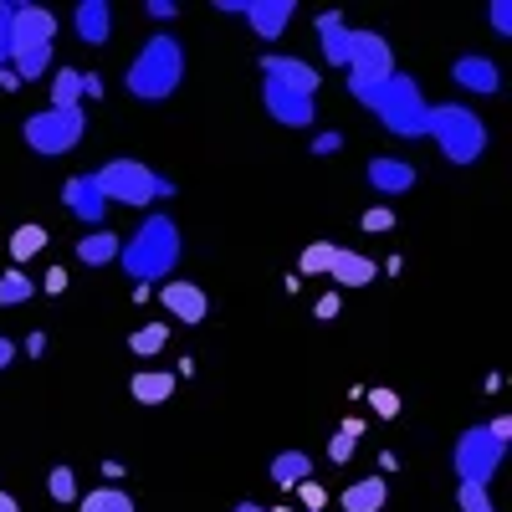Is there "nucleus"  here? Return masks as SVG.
I'll use <instances>...</instances> for the list:
<instances>
[{"label": "nucleus", "instance_id": "6ab92c4d", "mask_svg": "<svg viewBox=\"0 0 512 512\" xmlns=\"http://www.w3.org/2000/svg\"><path fill=\"white\" fill-rule=\"evenodd\" d=\"M72 21H77V36L88 41V47H108V36H113V6L108 0H82L72 11Z\"/></svg>", "mask_w": 512, "mask_h": 512}, {"label": "nucleus", "instance_id": "e433bc0d", "mask_svg": "<svg viewBox=\"0 0 512 512\" xmlns=\"http://www.w3.org/2000/svg\"><path fill=\"white\" fill-rule=\"evenodd\" d=\"M338 149H344V134H333V128L313 139V154H318V159H328V154H338Z\"/></svg>", "mask_w": 512, "mask_h": 512}, {"label": "nucleus", "instance_id": "aec40b11", "mask_svg": "<svg viewBox=\"0 0 512 512\" xmlns=\"http://www.w3.org/2000/svg\"><path fill=\"white\" fill-rule=\"evenodd\" d=\"M344 512H384V502H390V482L384 477H359L344 487Z\"/></svg>", "mask_w": 512, "mask_h": 512}, {"label": "nucleus", "instance_id": "0eeeda50", "mask_svg": "<svg viewBox=\"0 0 512 512\" xmlns=\"http://www.w3.org/2000/svg\"><path fill=\"white\" fill-rule=\"evenodd\" d=\"M82 134H88V113H82V108H52V103H47V108L26 113V123H21L26 149L41 154V159L72 154V149L82 144Z\"/></svg>", "mask_w": 512, "mask_h": 512}, {"label": "nucleus", "instance_id": "473e14b6", "mask_svg": "<svg viewBox=\"0 0 512 512\" xmlns=\"http://www.w3.org/2000/svg\"><path fill=\"white\" fill-rule=\"evenodd\" d=\"M359 226H364V231H374V236H384V231H395V210H390V205H369Z\"/></svg>", "mask_w": 512, "mask_h": 512}, {"label": "nucleus", "instance_id": "cd10ccee", "mask_svg": "<svg viewBox=\"0 0 512 512\" xmlns=\"http://www.w3.org/2000/svg\"><path fill=\"white\" fill-rule=\"evenodd\" d=\"M52 108H82V72L77 67L52 72Z\"/></svg>", "mask_w": 512, "mask_h": 512}, {"label": "nucleus", "instance_id": "2eb2a0df", "mask_svg": "<svg viewBox=\"0 0 512 512\" xmlns=\"http://www.w3.org/2000/svg\"><path fill=\"white\" fill-rule=\"evenodd\" d=\"M369 190L374 195H405L420 175H415V164L410 159H395V154H379V159H369Z\"/></svg>", "mask_w": 512, "mask_h": 512}, {"label": "nucleus", "instance_id": "f8f14e48", "mask_svg": "<svg viewBox=\"0 0 512 512\" xmlns=\"http://www.w3.org/2000/svg\"><path fill=\"white\" fill-rule=\"evenodd\" d=\"M62 205L72 210V216H77L82 226H93V231H103V216H108V200H103V190H98V180H93V175H72V180L62 185Z\"/></svg>", "mask_w": 512, "mask_h": 512}, {"label": "nucleus", "instance_id": "79ce46f5", "mask_svg": "<svg viewBox=\"0 0 512 512\" xmlns=\"http://www.w3.org/2000/svg\"><path fill=\"white\" fill-rule=\"evenodd\" d=\"M82 98H103V77L98 72H82Z\"/></svg>", "mask_w": 512, "mask_h": 512}, {"label": "nucleus", "instance_id": "c85d7f7f", "mask_svg": "<svg viewBox=\"0 0 512 512\" xmlns=\"http://www.w3.org/2000/svg\"><path fill=\"white\" fill-rule=\"evenodd\" d=\"M333 241H313L303 246V256H297V267H303V277H328V262H333Z\"/></svg>", "mask_w": 512, "mask_h": 512}, {"label": "nucleus", "instance_id": "9b49d317", "mask_svg": "<svg viewBox=\"0 0 512 512\" xmlns=\"http://www.w3.org/2000/svg\"><path fill=\"white\" fill-rule=\"evenodd\" d=\"M159 303L169 318H180V323H205L210 318V297L200 282L190 277H175V282H159Z\"/></svg>", "mask_w": 512, "mask_h": 512}, {"label": "nucleus", "instance_id": "58836bf2", "mask_svg": "<svg viewBox=\"0 0 512 512\" xmlns=\"http://www.w3.org/2000/svg\"><path fill=\"white\" fill-rule=\"evenodd\" d=\"M41 292L62 297V292H67V267H47V277H41Z\"/></svg>", "mask_w": 512, "mask_h": 512}, {"label": "nucleus", "instance_id": "09e8293b", "mask_svg": "<svg viewBox=\"0 0 512 512\" xmlns=\"http://www.w3.org/2000/svg\"><path fill=\"white\" fill-rule=\"evenodd\" d=\"M0 512H21V502H16L11 492H0Z\"/></svg>", "mask_w": 512, "mask_h": 512}, {"label": "nucleus", "instance_id": "7c9ffc66", "mask_svg": "<svg viewBox=\"0 0 512 512\" xmlns=\"http://www.w3.org/2000/svg\"><path fill=\"white\" fill-rule=\"evenodd\" d=\"M456 507H461V512H497L492 487H472V482H461V487H456Z\"/></svg>", "mask_w": 512, "mask_h": 512}, {"label": "nucleus", "instance_id": "ddd939ff", "mask_svg": "<svg viewBox=\"0 0 512 512\" xmlns=\"http://www.w3.org/2000/svg\"><path fill=\"white\" fill-rule=\"evenodd\" d=\"M241 16L251 21V31L262 36V41H277L292 26L297 6H292V0H241Z\"/></svg>", "mask_w": 512, "mask_h": 512}, {"label": "nucleus", "instance_id": "de8ad7c7", "mask_svg": "<svg viewBox=\"0 0 512 512\" xmlns=\"http://www.w3.org/2000/svg\"><path fill=\"white\" fill-rule=\"evenodd\" d=\"M16 359V344H11V338H0V369H6Z\"/></svg>", "mask_w": 512, "mask_h": 512}, {"label": "nucleus", "instance_id": "37998d69", "mask_svg": "<svg viewBox=\"0 0 512 512\" xmlns=\"http://www.w3.org/2000/svg\"><path fill=\"white\" fill-rule=\"evenodd\" d=\"M169 195H175V180H169V175H154V200H169Z\"/></svg>", "mask_w": 512, "mask_h": 512}, {"label": "nucleus", "instance_id": "20e7f679", "mask_svg": "<svg viewBox=\"0 0 512 512\" xmlns=\"http://www.w3.org/2000/svg\"><path fill=\"white\" fill-rule=\"evenodd\" d=\"M507 446H512V420L497 415L487 425H472V431H461L456 451H451V466H456V477L461 482H472V487H487L497 477V466L507 461Z\"/></svg>", "mask_w": 512, "mask_h": 512}, {"label": "nucleus", "instance_id": "bb28decb", "mask_svg": "<svg viewBox=\"0 0 512 512\" xmlns=\"http://www.w3.org/2000/svg\"><path fill=\"white\" fill-rule=\"evenodd\" d=\"M31 297H36V277H26L21 267L0 272V308H21V303H31Z\"/></svg>", "mask_w": 512, "mask_h": 512}, {"label": "nucleus", "instance_id": "6e6552de", "mask_svg": "<svg viewBox=\"0 0 512 512\" xmlns=\"http://www.w3.org/2000/svg\"><path fill=\"white\" fill-rule=\"evenodd\" d=\"M344 72H349V93L369 108V98L395 77L390 41H384L379 31H354V41H349V67H344Z\"/></svg>", "mask_w": 512, "mask_h": 512}, {"label": "nucleus", "instance_id": "f257e3e1", "mask_svg": "<svg viewBox=\"0 0 512 512\" xmlns=\"http://www.w3.org/2000/svg\"><path fill=\"white\" fill-rule=\"evenodd\" d=\"M180 251H185L180 226L169 221L164 210H154V216H144L139 231L118 246V262H123V277H134V287H154L180 267Z\"/></svg>", "mask_w": 512, "mask_h": 512}, {"label": "nucleus", "instance_id": "423d86ee", "mask_svg": "<svg viewBox=\"0 0 512 512\" xmlns=\"http://www.w3.org/2000/svg\"><path fill=\"white\" fill-rule=\"evenodd\" d=\"M425 139H436L441 159L446 164H477L482 149H487V123L477 118V108H466V103H431V134Z\"/></svg>", "mask_w": 512, "mask_h": 512}, {"label": "nucleus", "instance_id": "a19ab883", "mask_svg": "<svg viewBox=\"0 0 512 512\" xmlns=\"http://www.w3.org/2000/svg\"><path fill=\"white\" fill-rule=\"evenodd\" d=\"M154 21H175L180 16V6H175V0H149V6H144Z\"/></svg>", "mask_w": 512, "mask_h": 512}, {"label": "nucleus", "instance_id": "4be33fe9", "mask_svg": "<svg viewBox=\"0 0 512 512\" xmlns=\"http://www.w3.org/2000/svg\"><path fill=\"white\" fill-rule=\"evenodd\" d=\"M272 482H277L282 492L313 482V456H308V451H282V456H272Z\"/></svg>", "mask_w": 512, "mask_h": 512}, {"label": "nucleus", "instance_id": "9d476101", "mask_svg": "<svg viewBox=\"0 0 512 512\" xmlns=\"http://www.w3.org/2000/svg\"><path fill=\"white\" fill-rule=\"evenodd\" d=\"M262 72H267V82L272 88H282V93H297V98H313L318 93V82H323V72H313V62H303V57H262Z\"/></svg>", "mask_w": 512, "mask_h": 512}, {"label": "nucleus", "instance_id": "5701e85b", "mask_svg": "<svg viewBox=\"0 0 512 512\" xmlns=\"http://www.w3.org/2000/svg\"><path fill=\"white\" fill-rule=\"evenodd\" d=\"M118 246H123V236H118V231L77 236V262H82V267H108V262H118Z\"/></svg>", "mask_w": 512, "mask_h": 512}, {"label": "nucleus", "instance_id": "a211bd4d", "mask_svg": "<svg viewBox=\"0 0 512 512\" xmlns=\"http://www.w3.org/2000/svg\"><path fill=\"white\" fill-rule=\"evenodd\" d=\"M313 31H318V47H323L328 67H349V41H354V31L344 26V16L323 11V16L313 21Z\"/></svg>", "mask_w": 512, "mask_h": 512}, {"label": "nucleus", "instance_id": "a18cd8bd", "mask_svg": "<svg viewBox=\"0 0 512 512\" xmlns=\"http://www.w3.org/2000/svg\"><path fill=\"white\" fill-rule=\"evenodd\" d=\"M231 512H292V507H262V502H236Z\"/></svg>", "mask_w": 512, "mask_h": 512}, {"label": "nucleus", "instance_id": "c9c22d12", "mask_svg": "<svg viewBox=\"0 0 512 512\" xmlns=\"http://www.w3.org/2000/svg\"><path fill=\"white\" fill-rule=\"evenodd\" d=\"M328 461H333V466L354 461V441H349V436H333V441H328Z\"/></svg>", "mask_w": 512, "mask_h": 512}, {"label": "nucleus", "instance_id": "b1692460", "mask_svg": "<svg viewBox=\"0 0 512 512\" xmlns=\"http://www.w3.org/2000/svg\"><path fill=\"white\" fill-rule=\"evenodd\" d=\"M47 241H52V231L41 226V221H26V226H16V236H11V262L21 267V262H31V256H41L47 251Z\"/></svg>", "mask_w": 512, "mask_h": 512}, {"label": "nucleus", "instance_id": "2f4dec72", "mask_svg": "<svg viewBox=\"0 0 512 512\" xmlns=\"http://www.w3.org/2000/svg\"><path fill=\"white\" fill-rule=\"evenodd\" d=\"M369 410H374L379 420H395V415H400V395L384 390V384H374V390H369Z\"/></svg>", "mask_w": 512, "mask_h": 512}, {"label": "nucleus", "instance_id": "f3484780", "mask_svg": "<svg viewBox=\"0 0 512 512\" xmlns=\"http://www.w3.org/2000/svg\"><path fill=\"white\" fill-rule=\"evenodd\" d=\"M328 277H333L338 287H369V282L379 277V262H374V256H364V251L338 246L333 262H328Z\"/></svg>", "mask_w": 512, "mask_h": 512}, {"label": "nucleus", "instance_id": "393cba45", "mask_svg": "<svg viewBox=\"0 0 512 512\" xmlns=\"http://www.w3.org/2000/svg\"><path fill=\"white\" fill-rule=\"evenodd\" d=\"M77 512H139V507L123 487H93L88 497H77Z\"/></svg>", "mask_w": 512, "mask_h": 512}, {"label": "nucleus", "instance_id": "f704fd0d", "mask_svg": "<svg viewBox=\"0 0 512 512\" xmlns=\"http://www.w3.org/2000/svg\"><path fill=\"white\" fill-rule=\"evenodd\" d=\"M292 492H297V502H303V512H323V502H328V492L318 482H303V487H292Z\"/></svg>", "mask_w": 512, "mask_h": 512}, {"label": "nucleus", "instance_id": "dca6fc26", "mask_svg": "<svg viewBox=\"0 0 512 512\" xmlns=\"http://www.w3.org/2000/svg\"><path fill=\"white\" fill-rule=\"evenodd\" d=\"M262 103H267V113L282 123V128H313V98H297V93H282V88H272V82H262Z\"/></svg>", "mask_w": 512, "mask_h": 512}, {"label": "nucleus", "instance_id": "8fccbe9b", "mask_svg": "<svg viewBox=\"0 0 512 512\" xmlns=\"http://www.w3.org/2000/svg\"><path fill=\"white\" fill-rule=\"evenodd\" d=\"M0 67H6V52H0Z\"/></svg>", "mask_w": 512, "mask_h": 512}, {"label": "nucleus", "instance_id": "412c9836", "mask_svg": "<svg viewBox=\"0 0 512 512\" xmlns=\"http://www.w3.org/2000/svg\"><path fill=\"white\" fill-rule=\"evenodd\" d=\"M128 395L139 405H164V400H175V374L169 369H139L128 379Z\"/></svg>", "mask_w": 512, "mask_h": 512}, {"label": "nucleus", "instance_id": "7ed1b4c3", "mask_svg": "<svg viewBox=\"0 0 512 512\" xmlns=\"http://www.w3.org/2000/svg\"><path fill=\"white\" fill-rule=\"evenodd\" d=\"M52 41H57V16L47 6L21 0V6L11 11V57H6V67L21 82H41L52 72Z\"/></svg>", "mask_w": 512, "mask_h": 512}, {"label": "nucleus", "instance_id": "ea45409f", "mask_svg": "<svg viewBox=\"0 0 512 512\" xmlns=\"http://www.w3.org/2000/svg\"><path fill=\"white\" fill-rule=\"evenodd\" d=\"M11 11H16L11 0H0V52L6 57H11Z\"/></svg>", "mask_w": 512, "mask_h": 512}, {"label": "nucleus", "instance_id": "4c0bfd02", "mask_svg": "<svg viewBox=\"0 0 512 512\" xmlns=\"http://www.w3.org/2000/svg\"><path fill=\"white\" fill-rule=\"evenodd\" d=\"M313 318H318V323H333V318H338V292H323V297H318Z\"/></svg>", "mask_w": 512, "mask_h": 512}, {"label": "nucleus", "instance_id": "f03ea898", "mask_svg": "<svg viewBox=\"0 0 512 512\" xmlns=\"http://www.w3.org/2000/svg\"><path fill=\"white\" fill-rule=\"evenodd\" d=\"M180 82H185V47L169 31H154L123 72V88L139 103H164L169 93H180Z\"/></svg>", "mask_w": 512, "mask_h": 512}, {"label": "nucleus", "instance_id": "1a4fd4ad", "mask_svg": "<svg viewBox=\"0 0 512 512\" xmlns=\"http://www.w3.org/2000/svg\"><path fill=\"white\" fill-rule=\"evenodd\" d=\"M98 190H103V200L108 205H128V210H144L149 200H154V169L149 164H139V159H113V164H103L98 169Z\"/></svg>", "mask_w": 512, "mask_h": 512}, {"label": "nucleus", "instance_id": "4468645a", "mask_svg": "<svg viewBox=\"0 0 512 512\" xmlns=\"http://www.w3.org/2000/svg\"><path fill=\"white\" fill-rule=\"evenodd\" d=\"M451 77H456V88H466V93H487V98L502 88V67H497L492 57H482V52L456 57V62H451Z\"/></svg>", "mask_w": 512, "mask_h": 512}, {"label": "nucleus", "instance_id": "c03bdc74", "mask_svg": "<svg viewBox=\"0 0 512 512\" xmlns=\"http://www.w3.org/2000/svg\"><path fill=\"white\" fill-rule=\"evenodd\" d=\"M26 354H36V359L47 354V333H31V338H26Z\"/></svg>", "mask_w": 512, "mask_h": 512}, {"label": "nucleus", "instance_id": "39448f33", "mask_svg": "<svg viewBox=\"0 0 512 512\" xmlns=\"http://www.w3.org/2000/svg\"><path fill=\"white\" fill-rule=\"evenodd\" d=\"M369 113H379V123L390 128L395 139H425L431 134V103H425L420 82L410 72H395L384 88L369 98Z\"/></svg>", "mask_w": 512, "mask_h": 512}, {"label": "nucleus", "instance_id": "c756f323", "mask_svg": "<svg viewBox=\"0 0 512 512\" xmlns=\"http://www.w3.org/2000/svg\"><path fill=\"white\" fill-rule=\"evenodd\" d=\"M47 497L52 502H77L82 497V487H77V472H72V466H52V477H47Z\"/></svg>", "mask_w": 512, "mask_h": 512}, {"label": "nucleus", "instance_id": "72a5a7b5", "mask_svg": "<svg viewBox=\"0 0 512 512\" xmlns=\"http://www.w3.org/2000/svg\"><path fill=\"white\" fill-rule=\"evenodd\" d=\"M487 21L497 26V36H512V0H492V6H487Z\"/></svg>", "mask_w": 512, "mask_h": 512}, {"label": "nucleus", "instance_id": "a878e982", "mask_svg": "<svg viewBox=\"0 0 512 512\" xmlns=\"http://www.w3.org/2000/svg\"><path fill=\"white\" fill-rule=\"evenodd\" d=\"M164 344H169V323H164V318H154V323H144V328H134V333H128V349H134L139 359H154V354H164Z\"/></svg>", "mask_w": 512, "mask_h": 512}, {"label": "nucleus", "instance_id": "49530a36", "mask_svg": "<svg viewBox=\"0 0 512 512\" xmlns=\"http://www.w3.org/2000/svg\"><path fill=\"white\" fill-rule=\"evenodd\" d=\"M0 88H6V93H11V88H21V77H16L11 67H0Z\"/></svg>", "mask_w": 512, "mask_h": 512}]
</instances>
